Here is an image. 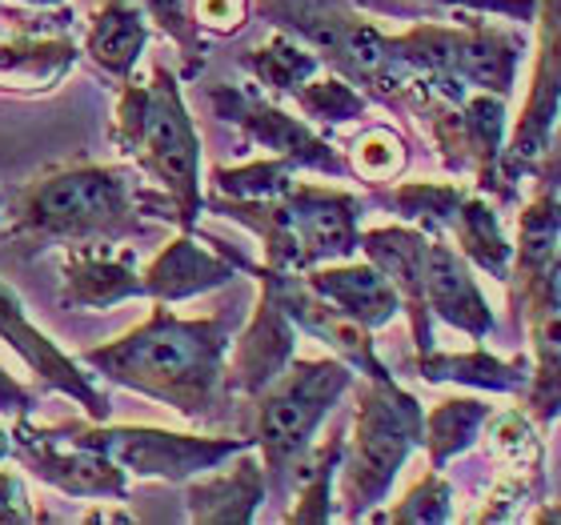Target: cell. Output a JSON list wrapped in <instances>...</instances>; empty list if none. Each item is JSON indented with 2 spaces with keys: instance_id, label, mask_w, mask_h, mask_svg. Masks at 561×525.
<instances>
[{
  "instance_id": "6da1fadb",
  "label": "cell",
  "mask_w": 561,
  "mask_h": 525,
  "mask_svg": "<svg viewBox=\"0 0 561 525\" xmlns=\"http://www.w3.org/2000/svg\"><path fill=\"white\" fill-rule=\"evenodd\" d=\"M229 345V317H176L164 301H152L137 329L84 350L77 362L181 418L205 421L225 389Z\"/></svg>"
},
{
  "instance_id": "7a4b0ae2",
  "label": "cell",
  "mask_w": 561,
  "mask_h": 525,
  "mask_svg": "<svg viewBox=\"0 0 561 525\" xmlns=\"http://www.w3.org/2000/svg\"><path fill=\"white\" fill-rule=\"evenodd\" d=\"M129 164H53L9 197L4 237L28 253L69 246H125L145 233Z\"/></svg>"
},
{
  "instance_id": "3957f363",
  "label": "cell",
  "mask_w": 561,
  "mask_h": 525,
  "mask_svg": "<svg viewBox=\"0 0 561 525\" xmlns=\"http://www.w3.org/2000/svg\"><path fill=\"white\" fill-rule=\"evenodd\" d=\"M108 145L149 176L152 189L176 205V229L193 233L205 209L201 189V137L181 96V77L169 60H152L145 77L121 84Z\"/></svg>"
},
{
  "instance_id": "277c9868",
  "label": "cell",
  "mask_w": 561,
  "mask_h": 525,
  "mask_svg": "<svg viewBox=\"0 0 561 525\" xmlns=\"http://www.w3.org/2000/svg\"><path fill=\"white\" fill-rule=\"evenodd\" d=\"M217 217L245 225L249 233L261 237L265 261L261 265L305 273V269L350 261L362 246V197L329 185H301L293 181L280 197L270 201H233V197H205Z\"/></svg>"
},
{
  "instance_id": "5b68a950",
  "label": "cell",
  "mask_w": 561,
  "mask_h": 525,
  "mask_svg": "<svg viewBox=\"0 0 561 525\" xmlns=\"http://www.w3.org/2000/svg\"><path fill=\"white\" fill-rule=\"evenodd\" d=\"M353 409V433L337 469V502L345 522H362L386 502L410 454L421 445L425 409L393 377H365Z\"/></svg>"
},
{
  "instance_id": "8992f818",
  "label": "cell",
  "mask_w": 561,
  "mask_h": 525,
  "mask_svg": "<svg viewBox=\"0 0 561 525\" xmlns=\"http://www.w3.org/2000/svg\"><path fill=\"white\" fill-rule=\"evenodd\" d=\"M261 21H270L277 33L297 36L305 48H313L321 65L362 84L381 105H398L410 72L393 60L389 33L374 21H365L353 0H249Z\"/></svg>"
},
{
  "instance_id": "52a82bcc",
  "label": "cell",
  "mask_w": 561,
  "mask_h": 525,
  "mask_svg": "<svg viewBox=\"0 0 561 525\" xmlns=\"http://www.w3.org/2000/svg\"><path fill=\"white\" fill-rule=\"evenodd\" d=\"M353 369L341 357H293L285 374L257 393L261 466L270 490L285 493L297 478V466L313 449L321 421L353 389Z\"/></svg>"
},
{
  "instance_id": "ba28073f",
  "label": "cell",
  "mask_w": 561,
  "mask_h": 525,
  "mask_svg": "<svg viewBox=\"0 0 561 525\" xmlns=\"http://www.w3.org/2000/svg\"><path fill=\"white\" fill-rule=\"evenodd\" d=\"M53 442L84 445L117 461L133 478H161L173 486H185L197 473L225 466L233 454L249 449L253 437H197V433L152 430V425H105V421H60L41 425Z\"/></svg>"
},
{
  "instance_id": "9c48e42d",
  "label": "cell",
  "mask_w": 561,
  "mask_h": 525,
  "mask_svg": "<svg viewBox=\"0 0 561 525\" xmlns=\"http://www.w3.org/2000/svg\"><path fill=\"white\" fill-rule=\"evenodd\" d=\"M209 105L217 117L237 125L253 145L270 149V157L289 161L293 169H313V173H325V176H350V161L321 133L309 129L301 117H289L280 105H273L270 96L253 93V89L221 84V89L209 93Z\"/></svg>"
},
{
  "instance_id": "30bf717a",
  "label": "cell",
  "mask_w": 561,
  "mask_h": 525,
  "mask_svg": "<svg viewBox=\"0 0 561 525\" xmlns=\"http://www.w3.org/2000/svg\"><path fill=\"white\" fill-rule=\"evenodd\" d=\"M12 461H21L28 478L84 502H121L129 493V473L96 449L53 442L28 418H12Z\"/></svg>"
},
{
  "instance_id": "8fae6325",
  "label": "cell",
  "mask_w": 561,
  "mask_h": 525,
  "mask_svg": "<svg viewBox=\"0 0 561 525\" xmlns=\"http://www.w3.org/2000/svg\"><path fill=\"white\" fill-rule=\"evenodd\" d=\"M561 113V0H541L538 12V57L529 77L526 109L514 125V137L502 152V181L514 189L522 173H534L550 145L553 121Z\"/></svg>"
},
{
  "instance_id": "7c38bea8",
  "label": "cell",
  "mask_w": 561,
  "mask_h": 525,
  "mask_svg": "<svg viewBox=\"0 0 561 525\" xmlns=\"http://www.w3.org/2000/svg\"><path fill=\"white\" fill-rule=\"evenodd\" d=\"M0 341H9L12 353L28 365V374L36 377V389L69 393L72 401L84 409V418L108 421L113 397L96 386L93 374H84V365L77 362V357H69L57 341H48L45 333L28 321L21 297H16V289H12L4 277H0Z\"/></svg>"
},
{
  "instance_id": "4fadbf2b",
  "label": "cell",
  "mask_w": 561,
  "mask_h": 525,
  "mask_svg": "<svg viewBox=\"0 0 561 525\" xmlns=\"http://www.w3.org/2000/svg\"><path fill=\"white\" fill-rule=\"evenodd\" d=\"M257 309H253L245 333L229 345V357H225V389L245 397H257L297 357V326H293V317L285 313V305L277 301V293L265 281H257Z\"/></svg>"
},
{
  "instance_id": "5bb4252c",
  "label": "cell",
  "mask_w": 561,
  "mask_h": 525,
  "mask_svg": "<svg viewBox=\"0 0 561 525\" xmlns=\"http://www.w3.org/2000/svg\"><path fill=\"white\" fill-rule=\"evenodd\" d=\"M534 341V369L526 386V409L534 421H553L561 413V249L538 285L517 301Z\"/></svg>"
},
{
  "instance_id": "9a60e30c",
  "label": "cell",
  "mask_w": 561,
  "mask_h": 525,
  "mask_svg": "<svg viewBox=\"0 0 561 525\" xmlns=\"http://www.w3.org/2000/svg\"><path fill=\"white\" fill-rule=\"evenodd\" d=\"M425 246L430 233H421L413 225H381L362 233V253L365 261H374L389 277V285L398 289L401 313L410 317V333L417 353L433 350V313L425 301Z\"/></svg>"
},
{
  "instance_id": "2e32d148",
  "label": "cell",
  "mask_w": 561,
  "mask_h": 525,
  "mask_svg": "<svg viewBox=\"0 0 561 525\" xmlns=\"http://www.w3.org/2000/svg\"><path fill=\"white\" fill-rule=\"evenodd\" d=\"M145 297L133 249L125 246H69L60 249V305L108 313L121 301Z\"/></svg>"
},
{
  "instance_id": "e0dca14e",
  "label": "cell",
  "mask_w": 561,
  "mask_h": 525,
  "mask_svg": "<svg viewBox=\"0 0 561 525\" xmlns=\"http://www.w3.org/2000/svg\"><path fill=\"white\" fill-rule=\"evenodd\" d=\"M233 466H217V473H197L185 481V514L197 525H249L257 517L270 481L253 445L229 457Z\"/></svg>"
},
{
  "instance_id": "ac0fdd59",
  "label": "cell",
  "mask_w": 561,
  "mask_h": 525,
  "mask_svg": "<svg viewBox=\"0 0 561 525\" xmlns=\"http://www.w3.org/2000/svg\"><path fill=\"white\" fill-rule=\"evenodd\" d=\"M425 301L433 317L461 329L466 338L485 341L493 333L490 301L469 273V261L457 253V246H445V237H430L425 246Z\"/></svg>"
},
{
  "instance_id": "d6986e66",
  "label": "cell",
  "mask_w": 561,
  "mask_h": 525,
  "mask_svg": "<svg viewBox=\"0 0 561 525\" xmlns=\"http://www.w3.org/2000/svg\"><path fill=\"white\" fill-rule=\"evenodd\" d=\"M81 60V48L69 33L36 36L0 24V93L45 96L65 84Z\"/></svg>"
},
{
  "instance_id": "ffe728a7",
  "label": "cell",
  "mask_w": 561,
  "mask_h": 525,
  "mask_svg": "<svg viewBox=\"0 0 561 525\" xmlns=\"http://www.w3.org/2000/svg\"><path fill=\"white\" fill-rule=\"evenodd\" d=\"M301 277L317 297L337 305L341 313L365 329H381L401 313L398 289L374 261H329V265L305 269Z\"/></svg>"
},
{
  "instance_id": "44dd1931",
  "label": "cell",
  "mask_w": 561,
  "mask_h": 525,
  "mask_svg": "<svg viewBox=\"0 0 561 525\" xmlns=\"http://www.w3.org/2000/svg\"><path fill=\"white\" fill-rule=\"evenodd\" d=\"M237 277V265L229 253H209L205 246L193 241V233H181L173 237L169 246L149 261V269L140 273L145 281V297L149 301H164V305H176V301H188V297H201V293L209 289H221L229 281Z\"/></svg>"
},
{
  "instance_id": "7402d4cb",
  "label": "cell",
  "mask_w": 561,
  "mask_h": 525,
  "mask_svg": "<svg viewBox=\"0 0 561 525\" xmlns=\"http://www.w3.org/2000/svg\"><path fill=\"white\" fill-rule=\"evenodd\" d=\"M149 36L152 28L140 0H101V9L89 21V33H84V57L93 60L96 72L113 89H121L137 72V60L149 48Z\"/></svg>"
},
{
  "instance_id": "603a6c76",
  "label": "cell",
  "mask_w": 561,
  "mask_h": 525,
  "mask_svg": "<svg viewBox=\"0 0 561 525\" xmlns=\"http://www.w3.org/2000/svg\"><path fill=\"white\" fill-rule=\"evenodd\" d=\"M558 249H561V201L553 189H541L538 197L526 205L522 221H517L514 265H510L514 305L538 285V277L550 269V261L558 258Z\"/></svg>"
},
{
  "instance_id": "cb8c5ba5",
  "label": "cell",
  "mask_w": 561,
  "mask_h": 525,
  "mask_svg": "<svg viewBox=\"0 0 561 525\" xmlns=\"http://www.w3.org/2000/svg\"><path fill=\"white\" fill-rule=\"evenodd\" d=\"M417 374L425 381H454L469 389H490V393H517L529 386V365L502 362L490 350H466V353H417Z\"/></svg>"
},
{
  "instance_id": "d4e9b609",
  "label": "cell",
  "mask_w": 561,
  "mask_h": 525,
  "mask_svg": "<svg viewBox=\"0 0 561 525\" xmlns=\"http://www.w3.org/2000/svg\"><path fill=\"white\" fill-rule=\"evenodd\" d=\"M449 233L457 241V253L469 265L485 269L493 281H510V265H514V246L505 241L497 209L481 193H466V201L457 205Z\"/></svg>"
},
{
  "instance_id": "484cf974",
  "label": "cell",
  "mask_w": 561,
  "mask_h": 525,
  "mask_svg": "<svg viewBox=\"0 0 561 525\" xmlns=\"http://www.w3.org/2000/svg\"><path fill=\"white\" fill-rule=\"evenodd\" d=\"M493 409L481 397H445L425 413L421 445L430 454V469H445L457 454H466L485 430V418Z\"/></svg>"
},
{
  "instance_id": "4316f807",
  "label": "cell",
  "mask_w": 561,
  "mask_h": 525,
  "mask_svg": "<svg viewBox=\"0 0 561 525\" xmlns=\"http://www.w3.org/2000/svg\"><path fill=\"white\" fill-rule=\"evenodd\" d=\"M341 454H345V433L333 430L325 442L309 449L305 461L297 466V498H293V510L285 514L289 525H325L333 517V486H337V469Z\"/></svg>"
},
{
  "instance_id": "83f0119b",
  "label": "cell",
  "mask_w": 561,
  "mask_h": 525,
  "mask_svg": "<svg viewBox=\"0 0 561 525\" xmlns=\"http://www.w3.org/2000/svg\"><path fill=\"white\" fill-rule=\"evenodd\" d=\"M241 69L253 72V81L273 96H293L305 81H313L321 72V57L313 48H305L297 36L273 33L261 48H249L241 57Z\"/></svg>"
},
{
  "instance_id": "f1b7e54d",
  "label": "cell",
  "mask_w": 561,
  "mask_h": 525,
  "mask_svg": "<svg viewBox=\"0 0 561 525\" xmlns=\"http://www.w3.org/2000/svg\"><path fill=\"white\" fill-rule=\"evenodd\" d=\"M466 193L469 189L461 181H405V185L389 193V209L398 213L405 225L421 229V233L445 237Z\"/></svg>"
},
{
  "instance_id": "f546056e",
  "label": "cell",
  "mask_w": 561,
  "mask_h": 525,
  "mask_svg": "<svg viewBox=\"0 0 561 525\" xmlns=\"http://www.w3.org/2000/svg\"><path fill=\"white\" fill-rule=\"evenodd\" d=\"M481 433H485V442H490V454L497 457L505 469L541 478V469H546V445H541L538 425L529 418V409H493Z\"/></svg>"
},
{
  "instance_id": "4dcf8cb0",
  "label": "cell",
  "mask_w": 561,
  "mask_h": 525,
  "mask_svg": "<svg viewBox=\"0 0 561 525\" xmlns=\"http://www.w3.org/2000/svg\"><path fill=\"white\" fill-rule=\"evenodd\" d=\"M293 173L297 169L280 157H261V161L249 164H217L209 176V193L233 201H270L293 185Z\"/></svg>"
},
{
  "instance_id": "1f68e13d",
  "label": "cell",
  "mask_w": 561,
  "mask_h": 525,
  "mask_svg": "<svg viewBox=\"0 0 561 525\" xmlns=\"http://www.w3.org/2000/svg\"><path fill=\"white\" fill-rule=\"evenodd\" d=\"M345 161H350V173L362 176L365 185H393L410 164V149H405L398 129L369 125V129L357 133Z\"/></svg>"
},
{
  "instance_id": "d6a6232c",
  "label": "cell",
  "mask_w": 561,
  "mask_h": 525,
  "mask_svg": "<svg viewBox=\"0 0 561 525\" xmlns=\"http://www.w3.org/2000/svg\"><path fill=\"white\" fill-rule=\"evenodd\" d=\"M140 9H145V16H152L157 28L176 45V53H181V77L193 81V77L205 69V57H209V41H205V33L197 28L193 0H140Z\"/></svg>"
},
{
  "instance_id": "836d02e7",
  "label": "cell",
  "mask_w": 561,
  "mask_h": 525,
  "mask_svg": "<svg viewBox=\"0 0 561 525\" xmlns=\"http://www.w3.org/2000/svg\"><path fill=\"white\" fill-rule=\"evenodd\" d=\"M305 121H321V125H345V121H362L369 109V96L350 84L345 77H313L293 93Z\"/></svg>"
},
{
  "instance_id": "e575fe53",
  "label": "cell",
  "mask_w": 561,
  "mask_h": 525,
  "mask_svg": "<svg viewBox=\"0 0 561 525\" xmlns=\"http://www.w3.org/2000/svg\"><path fill=\"white\" fill-rule=\"evenodd\" d=\"M454 517V486L442 478V469H430L398 505H389L374 522L389 525H442Z\"/></svg>"
},
{
  "instance_id": "d590c367",
  "label": "cell",
  "mask_w": 561,
  "mask_h": 525,
  "mask_svg": "<svg viewBox=\"0 0 561 525\" xmlns=\"http://www.w3.org/2000/svg\"><path fill=\"white\" fill-rule=\"evenodd\" d=\"M541 493V478L534 473H517V469H502V478L493 481L490 498L481 505L478 522H517V517L526 514V505L538 502Z\"/></svg>"
},
{
  "instance_id": "8d00e7d4",
  "label": "cell",
  "mask_w": 561,
  "mask_h": 525,
  "mask_svg": "<svg viewBox=\"0 0 561 525\" xmlns=\"http://www.w3.org/2000/svg\"><path fill=\"white\" fill-rule=\"evenodd\" d=\"M353 4H374V0H353ZM413 4H430V9L445 12H497L510 21H534V12H538V0H405L401 12H410Z\"/></svg>"
},
{
  "instance_id": "74e56055",
  "label": "cell",
  "mask_w": 561,
  "mask_h": 525,
  "mask_svg": "<svg viewBox=\"0 0 561 525\" xmlns=\"http://www.w3.org/2000/svg\"><path fill=\"white\" fill-rule=\"evenodd\" d=\"M249 0H193V16L197 28L209 36H233L245 28L249 21Z\"/></svg>"
},
{
  "instance_id": "f35d334b",
  "label": "cell",
  "mask_w": 561,
  "mask_h": 525,
  "mask_svg": "<svg viewBox=\"0 0 561 525\" xmlns=\"http://www.w3.org/2000/svg\"><path fill=\"white\" fill-rule=\"evenodd\" d=\"M45 514H36L28 481L16 469H0V525H24L41 522Z\"/></svg>"
},
{
  "instance_id": "ab89813d",
  "label": "cell",
  "mask_w": 561,
  "mask_h": 525,
  "mask_svg": "<svg viewBox=\"0 0 561 525\" xmlns=\"http://www.w3.org/2000/svg\"><path fill=\"white\" fill-rule=\"evenodd\" d=\"M36 406H41V389L21 386V381L0 365V418H33Z\"/></svg>"
},
{
  "instance_id": "60d3db41",
  "label": "cell",
  "mask_w": 561,
  "mask_h": 525,
  "mask_svg": "<svg viewBox=\"0 0 561 525\" xmlns=\"http://www.w3.org/2000/svg\"><path fill=\"white\" fill-rule=\"evenodd\" d=\"M561 117V113H558ZM534 176H538L541 189H558L561 185V125L550 133V145H546V152H541L538 169H534Z\"/></svg>"
},
{
  "instance_id": "b9f144b4",
  "label": "cell",
  "mask_w": 561,
  "mask_h": 525,
  "mask_svg": "<svg viewBox=\"0 0 561 525\" xmlns=\"http://www.w3.org/2000/svg\"><path fill=\"white\" fill-rule=\"evenodd\" d=\"M84 522H129V514H101V510H89Z\"/></svg>"
},
{
  "instance_id": "7bdbcfd3",
  "label": "cell",
  "mask_w": 561,
  "mask_h": 525,
  "mask_svg": "<svg viewBox=\"0 0 561 525\" xmlns=\"http://www.w3.org/2000/svg\"><path fill=\"white\" fill-rule=\"evenodd\" d=\"M24 9H60V4H69V0H16Z\"/></svg>"
},
{
  "instance_id": "ee69618b",
  "label": "cell",
  "mask_w": 561,
  "mask_h": 525,
  "mask_svg": "<svg viewBox=\"0 0 561 525\" xmlns=\"http://www.w3.org/2000/svg\"><path fill=\"white\" fill-rule=\"evenodd\" d=\"M534 522H561V510H538Z\"/></svg>"
},
{
  "instance_id": "f6af8a7d",
  "label": "cell",
  "mask_w": 561,
  "mask_h": 525,
  "mask_svg": "<svg viewBox=\"0 0 561 525\" xmlns=\"http://www.w3.org/2000/svg\"><path fill=\"white\" fill-rule=\"evenodd\" d=\"M9 221V193H0V225Z\"/></svg>"
}]
</instances>
